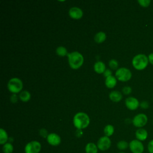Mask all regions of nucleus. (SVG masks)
<instances>
[{"label":"nucleus","mask_w":153,"mask_h":153,"mask_svg":"<svg viewBox=\"0 0 153 153\" xmlns=\"http://www.w3.org/2000/svg\"><path fill=\"white\" fill-rule=\"evenodd\" d=\"M90 118L84 112L76 113L73 118L74 126L77 130H82L87 128L90 124Z\"/></svg>","instance_id":"obj_1"},{"label":"nucleus","mask_w":153,"mask_h":153,"mask_svg":"<svg viewBox=\"0 0 153 153\" xmlns=\"http://www.w3.org/2000/svg\"><path fill=\"white\" fill-rule=\"evenodd\" d=\"M68 62L70 67L73 69H79L83 64V56L78 51H73L68 54Z\"/></svg>","instance_id":"obj_2"},{"label":"nucleus","mask_w":153,"mask_h":153,"mask_svg":"<svg viewBox=\"0 0 153 153\" xmlns=\"http://www.w3.org/2000/svg\"><path fill=\"white\" fill-rule=\"evenodd\" d=\"M131 63L134 69L142 71L147 67L149 63L148 57L144 54H138L133 58Z\"/></svg>","instance_id":"obj_3"},{"label":"nucleus","mask_w":153,"mask_h":153,"mask_svg":"<svg viewBox=\"0 0 153 153\" xmlns=\"http://www.w3.org/2000/svg\"><path fill=\"white\" fill-rule=\"evenodd\" d=\"M8 90L16 94L19 93L23 88V82L22 80L18 78H13L10 79L7 84Z\"/></svg>","instance_id":"obj_4"},{"label":"nucleus","mask_w":153,"mask_h":153,"mask_svg":"<svg viewBox=\"0 0 153 153\" xmlns=\"http://www.w3.org/2000/svg\"><path fill=\"white\" fill-rule=\"evenodd\" d=\"M132 74L128 69L126 68H120L115 72V77L117 79L122 82L128 81L131 79Z\"/></svg>","instance_id":"obj_5"},{"label":"nucleus","mask_w":153,"mask_h":153,"mask_svg":"<svg viewBox=\"0 0 153 153\" xmlns=\"http://www.w3.org/2000/svg\"><path fill=\"white\" fill-rule=\"evenodd\" d=\"M148 122V117L143 113H140L136 115L132 119L133 126L138 128H143Z\"/></svg>","instance_id":"obj_6"},{"label":"nucleus","mask_w":153,"mask_h":153,"mask_svg":"<svg viewBox=\"0 0 153 153\" xmlns=\"http://www.w3.org/2000/svg\"><path fill=\"white\" fill-rule=\"evenodd\" d=\"M41 144L37 140H32L26 143L25 146V153H39Z\"/></svg>","instance_id":"obj_7"},{"label":"nucleus","mask_w":153,"mask_h":153,"mask_svg":"<svg viewBox=\"0 0 153 153\" xmlns=\"http://www.w3.org/2000/svg\"><path fill=\"white\" fill-rule=\"evenodd\" d=\"M128 148L132 153H143L145 149L142 142L139 141L136 139H133L129 142Z\"/></svg>","instance_id":"obj_8"},{"label":"nucleus","mask_w":153,"mask_h":153,"mask_svg":"<svg viewBox=\"0 0 153 153\" xmlns=\"http://www.w3.org/2000/svg\"><path fill=\"white\" fill-rule=\"evenodd\" d=\"M97 146L99 150L105 151L109 149L111 146V140L108 136H103L100 137L97 142Z\"/></svg>","instance_id":"obj_9"},{"label":"nucleus","mask_w":153,"mask_h":153,"mask_svg":"<svg viewBox=\"0 0 153 153\" xmlns=\"http://www.w3.org/2000/svg\"><path fill=\"white\" fill-rule=\"evenodd\" d=\"M46 139L48 143L53 146H57L59 145L62 141L60 136L55 133H49Z\"/></svg>","instance_id":"obj_10"},{"label":"nucleus","mask_w":153,"mask_h":153,"mask_svg":"<svg viewBox=\"0 0 153 153\" xmlns=\"http://www.w3.org/2000/svg\"><path fill=\"white\" fill-rule=\"evenodd\" d=\"M125 105L128 109L134 111L140 106V103L136 98L134 97H128L125 100Z\"/></svg>","instance_id":"obj_11"},{"label":"nucleus","mask_w":153,"mask_h":153,"mask_svg":"<svg viewBox=\"0 0 153 153\" xmlns=\"http://www.w3.org/2000/svg\"><path fill=\"white\" fill-rule=\"evenodd\" d=\"M69 15L72 19H79L82 17L83 12L81 8L74 7L69 9Z\"/></svg>","instance_id":"obj_12"},{"label":"nucleus","mask_w":153,"mask_h":153,"mask_svg":"<svg viewBox=\"0 0 153 153\" xmlns=\"http://www.w3.org/2000/svg\"><path fill=\"white\" fill-rule=\"evenodd\" d=\"M135 136L137 140L142 142L148 138V133L146 129L143 128H139L136 130L135 132Z\"/></svg>","instance_id":"obj_13"},{"label":"nucleus","mask_w":153,"mask_h":153,"mask_svg":"<svg viewBox=\"0 0 153 153\" xmlns=\"http://www.w3.org/2000/svg\"><path fill=\"white\" fill-rule=\"evenodd\" d=\"M109 99L114 102H118L121 101V100L123 98V96L121 92L117 90L111 91L109 94Z\"/></svg>","instance_id":"obj_14"},{"label":"nucleus","mask_w":153,"mask_h":153,"mask_svg":"<svg viewBox=\"0 0 153 153\" xmlns=\"http://www.w3.org/2000/svg\"><path fill=\"white\" fill-rule=\"evenodd\" d=\"M94 70L97 74H103L106 70L105 64L102 61H98L94 65Z\"/></svg>","instance_id":"obj_15"},{"label":"nucleus","mask_w":153,"mask_h":153,"mask_svg":"<svg viewBox=\"0 0 153 153\" xmlns=\"http://www.w3.org/2000/svg\"><path fill=\"white\" fill-rule=\"evenodd\" d=\"M98 150L97 145L93 142H89L85 146V153H97Z\"/></svg>","instance_id":"obj_16"},{"label":"nucleus","mask_w":153,"mask_h":153,"mask_svg":"<svg viewBox=\"0 0 153 153\" xmlns=\"http://www.w3.org/2000/svg\"><path fill=\"white\" fill-rule=\"evenodd\" d=\"M105 85L109 88H114L117 84V78L113 75L109 76L105 79Z\"/></svg>","instance_id":"obj_17"},{"label":"nucleus","mask_w":153,"mask_h":153,"mask_svg":"<svg viewBox=\"0 0 153 153\" xmlns=\"http://www.w3.org/2000/svg\"><path fill=\"white\" fill-rule=\"evenodd\" d=\"M8 136L7 131L2 128L0 129V144L4 145L8 140Z\"/></svg>","instance_id":"obj_18"},{"label":"nucleus","mask_w":153,"mask_h":153,"mask_svg":"<svg viewBox=\"0 0 153 153\" xmlns=\"http://www.w3.org/2000/svg\"><path fill=\"white\" fill-rule=\"evenodd\" d=\"M106 38V33L103 32H97L94 37V39L95 42H96L97 43H99V44L104 42L105 41Z\"/></svg>","instance_id":"obj_19"},{"label":"nucleus","mask_w":153,"mask_h":153,"mask_svg":"<svg viewBox=\"0 0 153 153\" xmlns=\"http://www.w3.org/2000/svg\"><path fill=\"white\" fill-rule=\"evenodd\" d=\"M30 94L27 90L22 91L19 94V98L20 99L24 102H28L30 99Z\"/></svg>","instance_id":"obj_20"},{"label":"nucleus","mask_w":153,"mask_h":153,"mask_svg":"<svg viewBox=\"0 0 153 153\" xmlns=\"http://www.w3.org/2000/svg\"><path fill=\"white\" fill-rule=\"evenodd\" d=\"M114 130H115V129H114V127L113 126H112L111 124L106 125L104 127V129H103V132H104L105 136L109 137L114 134Z\"/></svg>","instance_id":"obj_21"},{"label":"nucleus","mask_w":153,"mask_h":153,"mask_svg":"<svg viewBox=\"0 0 153 153\" xmlns=\"http://www.w3.org/2000/svg\"><path fill=\"white\" fill-rule=\"evenodd\" d=\"M129 146V143H128L127 141L121 140L118 142L117 144V148L120 151H124L127 149Z\"/></svg>","instance_id":"obj_22"},{"label":"nucleus","mask_w":153,"mask_h":153,"mask_svg":"<svg viewBox=\"0 0 153 153\" xmlns=\"http://www.w3.org/2000/svg\"><path fill=\"white\" fill-rule=\"evenodd\" d=\"M14 146L10 142H7L2 146V151L4 153H13Z\"/></svg>","instance_id":"obj_23"},{"label":"nucleus","mask_w":153,"mask_h":153,"mask_svg":"<svg viewBox=\"0 0 153 153\" xmlns=\"http://www.w3.org/2000/svg\"><path fill=\"white\" fill-rule=\"evenodd\" d=\"M56 54L57 55H59V56H65L66 55H68V51L67 49L63 47V46H59L56 48Z\"/></svg>","instance_id":"obj_24"},{"label":"nucleus","mask_w":153,"mask_h":153,"mask_svg":"<svg viewBox=\"0 0 153 153\" xmlns=\"http://www.w3.org/2000/svg\"><path fill=\"white\" fill-rule=\"evenodd\" d=\"M109 66L112 69H116L118 67V62L115 59H111L109 62Z\"/></svg>","instance_id":"obj_25"},{"label":"nucleus","mask_w":153,"mask_h":153,"mask_svg":"<svg viewBox=\"0 0 153 153\" xmlns=\"http://www.w3.org/2000/svg\"><path fill=\"white\" fill-rule=\"evenodd\" d=\"M137 2L139 4V5L143 7H148L150 3V0H138Z\"/></svg>","instance_id":"obj_26"},{"label":"nucleus","mask_w":153,"mask_h":153,"mask_svg":"<svg viewBox=\"0 0 153 153\" xmlns=\"http://www.w3.org/2000/svg\"><path fill=\"white\" fill-rule=\"evenodd\" d=\"M39 133L41 137L45 138V139L47 137V136L48 135V131L45 128H41L39 131Z\"/></svg>","instance_id":"obj_27"},{"label":"nucleus","mask_w":153,"mask_h":153,"mask_svg":"<svg viewBox=\"0 0 153 153\" xmlns=\"http://www.w3.org/2000/svg\"><path fill=\"white\" fill-rule=\"evenodd\" d=\"M122 91L123 93L124 94H126V95H128V94H130L131 91H132V89L129 86H125L122 89Z\"/></svg>","instance_id":"obj_28"},{"label":"nucleus","mask_w":153,"mask_h":153,"mask_svg":"<svg viewBox=\"0 0 153 153\" xmlns=\"http://www.w3.org/2000/svg\"><path fill=\"white\" fill-rule=\"evenodd\" d=\"M147 149L149 153H153V139L149 140L148 143Z\"/></svg>","instance_id":"obj_29"},{"label":"nucleus","mask_w":153,"mask_h":153,"mask_svg":"<svg viewBox=\"0 0 153 153\" xmlns=\"http://www.w3.org/2000/svg\"><path fill=\"white\" fill-rule=\"evenodd\" d=\"M149 103L146 100H143V101L141 102V103H140V106L142 109H148L149 108Z\"/></svg>","instance_id":"obj_30"},{"label":"nucleus","mask_w":153,"mask_h":153,"mask_svg":"<svg viewBox=\"0 0 153 153\" xmlns=\"http://www.w3.org/2000/svg\"><path fill=\"white\" fill-rule=\"evenodd\" d=\"M10 101L12 103H16L17 102V100H18V97L16 94H13L10 96Z\"/></svg>","instance_id":"obj_31"},{"label":"nucleus","mask_w":153,"mask_h":153,"mask_svg":"<svg viewBox=\"0 0 153 153\" xmlns=\"http://www.w3.org/2000/svg\"><path fill=\"white\" fill-rule=\"evenodd\" d=\"M103 74L105 77L107 78V77L112 75V71L110 69H106Z\"/></svg>","instance_id":"obj_32"},{"label":"nucleus","mask_w":153,"mask_h":153,"mask_svg":"<svg viewBox=\"0 0 153 153\" xmlns=\"http://www.w3.org/2000/svg\"><path fill=\"white\" fill-rule=\"evenodd\" d=\"M148 60H149V63H150L151 64L153 65V53H150L148 56Z\"/></svg>","instance_id":"obj_33"},{"label":"nucleus","mask_w":153,"mask_h":153,"mask_svg":"<svg viewBox=\"0 0 153 153\" xmlns=\"http://www.w3.org/2000/svg\"><path fill=\"white\" fill-rule=\"evenodd\" d=\"M119 153H126V152H123V151H121V152H120Z\"/></svg>","instance_id":"obj_34"},{"label":"nucleus","mask_w":153,"mask_h":153,"mask_svg":"<svg viewBox=\"0 0 153 153\" xmlns=\"http://www.w3.org/2000/svg\"><path fill=\"white\" fill-rule=\"evenodd\" d=\"M152 97H153V94H152Z\"/></svg>","instance_id":"obj_35"}]
</instances>
